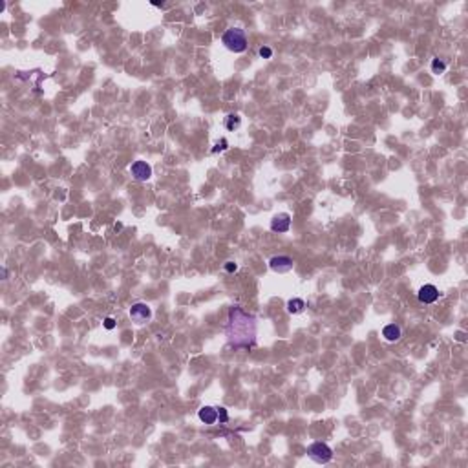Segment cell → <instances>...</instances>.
I'll use <instances>...</instances> for the list:
<instances>
[{
  "label": "cell",
  "mask_w": 468,
  "mask_h": 468,
  "mask_svg": "<svg viewBox=\"0 0 468 468\" xmlns=\"http://www.w3.org/2000/svg\"><path fill=\"white\" fill-rule=\"evenodd\" d=\"M256 316L247 313L240 306H232L229 309V318L225 324V336L227 344L234 350L251 351L256 346Z\"/></svg>",
  "instance_id": "obj_1"
},
{
  "label": "cell",
  "mask_w": 468,
  "mask_h": 468,
  "mask_svg": "<svg viewBox=\"0 0 468 468\" xmlns=\"http://www.w3.org/2000/svg\"><path fill=\"white\" fill-rule=\"evenodd\" d=\"M222 42L223 46L232 53H244L249 42H247V35L242 28H229L222 37Z\"/></svg>",
  "instance_id": "obj_2"
},
{
  "label": "cell",
  "mask_w": 468,
  "mask_h": 468,
  "mask_svg": "<svg viewBox=\"0 0 468 468\" xmlns=\"http://www.w3.org/2000/svg\"><path fill=\"white\" fill-rule=\"evenodd\" d=\"M308 455L311 461L318 463V465H326L333 459V450L326 443H313L308 448Z\"/></svg>",
  "instance_id": "obj_3"
},
{
  "label": "cell",
  "mask_w": 468,
  "mask_h": 468,
  "mask_svg": "<svg viewBox=\"0 0 468 468\" xmlns=\"http://www.w3.org/2000/svg\"><path fill=\"white\" fill-rule=\"evenodd\" d=\"M130 318H132L135 324H145L152 318V309L148 304H143V302H137L134 304L130 308Z\"/></svg>",
  "instance_id": "obj_4"
},
{
  "label": "cell",
  "mask_w": 468,
  "mask_h": 468,
  "mask_svg": "<svg viewBox=\"0 0 468 468\" xmlns=\"http://www.w3.org/2000/svg\"><path fill=\"white\" fill-rule=\"evenodd\" d=\"M130 174L134 176V179L137 181H147L152 178V167L148 165L147 161H134L130 165Z\"/></svg>",
  "instance_id": "obj_5"
},
{
  "label": "cell",
  "mask_w": 468,
  "mask_h": 468,
  "mask_svg": "<svg viewBox=\"0 0 468 468\" xmlns=\"http://www.w3.org/2000/svg\"><path fill=\"white\" fill-rule=\"evenodd\" d=\"M269 267L273 269L274 273L286 274L289 273V271H293L294 262L293 258H289V256H273V258L269 260Z\"/></svg>",
  "instance_id": "obj_6"
},
{
  "label": "cell",
  "mask_w": 468,
  "mask_h": 468,
  "mask_svg": "<svg viewBox=\"0 0 468 468\" xmlns=\"http://www.w3.org/2000/svg\"><path fill=\"white\" fill-rule=\"evenodd\" d=\"M289 229H291V216L287 212H280L271 220V231L273 232L282 234V232H287Z\"/></svg>",
  "instance_id": "obj_7"
},
{
  "label": "cell",
  "mask_w": 468,
  "mask_h": 468,
  "mask_svg": "<svg viewBox=\"0 0 468 468\" xmlns=\"http://www.w3.org/2000/svg\"><path fill=\"white\" fill-rule=\"evenodd\" d=\"M417 298H419V302H423V304H433V302H437V298H439V289L435 286H432V284H426V286H423L419 289Z\"/></svg>",
  "instance_id": "obj_8"
},
{
  "label": "cell",
  "mask_w": 468,
  "mask_h": 468,
  "mask_svg": "<svg viewBox=\"0 0 468 468\" xmlns=\"http://www.w3.org/2000/svg\"><path fill=\"white\" fill-rule=\"evenodd\" d=\"M198 417H200V421H201L203 424H216L218 421V410L216 408H212V406H203V408H200V412H198Z\"/></svg>",
  "instance_id": "obj_9"
},
{
  "label": "cell",
  "mask_w": 468,
  "mask_h": 468,
  "mask_svg": "<svg viewBox=\"0 0 468 468\" xmlns=\"http://www.w3.org/2000/svg\"><path fill=\"white\" fill-rule=\"evenodd\" d=\"M382 336H384L388 342H397L399 338L402 336V329L399 328L397 324H388L382 329Z\"/></svg>",
  "instance_id": "obj_10"
},
{
  "label": "cell",
  "mask_w": 468,
  "mask_h": 468,
  "mask_svg": "<svg viewBox=\"0 0 468 468\" xmlns=\"http://www.w3.org/2000/svg\"><path fill=\"white\" fill-rule=\"evenodd\" d=\"M304 308H306V302L302 300V298H291V300L287 302V311H289L291 314L302 313Z\"/></svg>",
  "instance_id": "obj_11"
},
{
  "label": "cell",
  "mask_w": 468,
  "mask_h": 468,
  "mask_svg": "<svg viewBox=\"0 0 468 468\" xmlns=\"http://www.w3.org/2000/svg\"><path fill=\"white\" fill-rule=\"evenodd\" d=\"M240 125H242V117H240L238 113H229V115L225 117V128H227V130L234 132V130L240 128Z\"/></svg>",
  "instance_id": "obj_12"
},
{
  "label": "cell",
  "mask_w": 468,
  "mask_h": 468,
  "mask_svg": "<svg viewBox=\"0 0 468 468\" xmlns=\"http://www.w3.org/2000/svg\"><path fill=\"white\" fill-rule=\"evenodd\" d=\"M446 70V64L443 63L441 59H433L432 61V71L435 73V75H439V73H443V71Z\"/></svg>",
  "instance_id": "obj_13"
},
{
  "label": "cell",
  "mask_w": 468,
  "mask_h": 468,
  "mask_svg": "<svg viewBox=\"0 0 468 468\" xmlns=\"http://www.w3.org/2000/svg\"><path fill=\"white\" fill-rule=\"evenodd\" d=\"M260 57H264V59H271L273 57V49L269 48V46H262V48L258 49Z\"/></svg>",
  "instance_id": "obj_14"
},
{
  "label": "cell",
  "mask_w": 468,
  "mask_h": 468,
  "mask_svg": "<svg viewBox=\"0 0 468 468\" xmlns=\"http://www.w3.org/2000/svg\"><path fill=\"white\" fill-rule=\"evenodd\" d=\"M216 410H218V421H220V423H227V421H229L227 410H225V408H216Z\"/></svg>",
  "instance_id": "obj_15"
},
{
  "label": "cell",
  "mask_w": 468,
  "mask_h": 468,
  "mask_svg": "<svg viewBox=\"0 0 468 468\" xmlns=\"http://www.w3.org/2000/svg\"><path fill=\"white\" fill-rule=\"evenodd\" d=\"M227 145H229V143H227V139L218 141V143H216V147L212 148V152H214V154H216V152H222V150H225V148H227Z\"/></svg>",
  "instance_id": "obj_16"
},
{
  "label": "cell",
  "mask_w": 468,
  "mask_h": 468,
  "mask_svg": "<svg viewBox=\"0 0 468 468\" xmlns=\"http://www.w3.org/2000/svg\"><path fill=\"white\" fill-rule=\"evenodd\" d=\"M225 271H227V273H236L238 264L236 262H225Z\"/></svg>",
  "instance_id": "obj_17"
},
{
  "label": "cell",
  "mask_w": 468,
  "mask_h": 468,
  "mask_svg": "<svg viewBox=\"0 0 468 468\" xmlns=\"http://www.w3.org/2000/svg\"><path fill=\"white\" fill-rule=\"evenodd\" d=\"M105 328L106 329H113V328H115V320H113L112 316H108V318L105 320Z\"/></svg>",
  "instance_id": "obj_18"
}]
</instances>
